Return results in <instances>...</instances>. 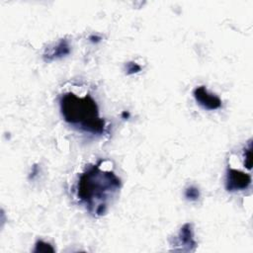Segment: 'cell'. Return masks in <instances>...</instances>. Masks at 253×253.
<instances>
[{"mask_svg": "<svg viewBox=\"0 0 253 253\" xmlns=\"http://www.w3.org/2000/svg\"><path fill=\"white\" fill-rule=\"evenodd\" d=\"M70 52H71V48H70L69 42L66 39H61L55 46L48 48L45 51L43 57L45 61L51 62L67 56L70 54Z\"/></svg>", "mask_w": 253, "mask_h": 253, "instance_id": "obj_6", "label": "cell"}, {"mask_svg": "<svg viewBox=\"0 0 253 253\" xmlns=\"http://www.w3.org/2000/svg\"><path fill=\"white\" fill-rule=\"evenodd\" d=\"M185 198L189 201H197L200 198V191L195 186H190L185 190Z\"/></svg>", "mask_w": 253, "mask_h": 253, "instance_id": "obj_9", "label": "cell"}, {"mask_svg": "<svg viewBox=\"0 0 253 253\" xmlns=\"http://www.w3.org/2000/svg\"><path fill=\"white\" fill-rule=\"evenodd\" d=\"M59 109L63 120L71 127L92 135H103L105 121L99 116V109L90 95L63 93L59 98Z\"/></svg>", "mask_w": 253, "mask_h": 253, "instance_id": "obj_2", "label": "cell"}, {"mask_svg": "<svg viewBox=\"0 0 253 253\" xmlns=\"http://www.w3.org/2000/svg\"><path fill=\"white\" fill-rule=\"evenodd\" d=\"M39 172H40V170H39L38 165H34V166L32 167L31 173H30V175H29V179H34V178L39 174Z\"/></svg>", "mask_w": 253, "mask_h": 253, "instance_id": "obj_11", "label": "cell"}, {"mask_svg": "<svg viewBox=\"0 0 253 253\" xmlns=\"http://www.w3.org/2000/svg\"><path fill=\"white\" fill-rule=\"evenodd\" d=\"M141 70V66L134 61H130L126 64V72L128 75L139 73Z\"/></svg>", "mask_w": 253, "mask_h": 253, "instance_id": "obj_10", "label": "cell"}, {"mask_svg": "<svg viewBox=\"0 0 253 253\" xmlns=\"http://www.w3.org/2000/svg\"><path fill=\"white\" fill-rule=\"evenodd\" d=\"M196 102L206 110L214 111L222 107V100L217 95L210 93L205 86L196 87L193 91Z\"/></svg>", "mask_w": 253, "mask_h": 253, "instance_id": "obj_5", "label": "cell"}, {"mask_svg": "<svg viewBox=\"0 0 253 253\" xmlns=\"http://www.w3.org/2000/svg\"><path fill=\"white\" fill-rule=\"evenodd\" d=\"M174 251H195L197 243L194 239V230L191 224H185L172 243Z\"/></svg>", "mask_w": 253, "mask_h": 253, "instance_id": "obj_4", "label": "cell"}, {"mask_svg": "<svg viewBox=\"0 0 253 253\" xmlns=\"http://www.w3.org/2000/svg\"><path fill=\"white\" fill-rule=\"evenodd\" d=\"M121 188L120 178L111 170L100 166V162L84 171L78 179L76 196L86 206L89 213L103 216L108 202Z\"/></svg>", "mask_w": 253, "mask_h": 253, "instance_id": "obj_1", "label": "cell"}, {"mask_svg": "<svg viewBox=\"0 0 253 253\" xmlns=\"http://www.w3.org/2000/svg\"><path fill=\"white\" fill-rule=\"evenodd\" d=\"M35 253H49L55 252V248L48 242L44 241V240H38L35 244V249H34Z\"/></svg>", "mask_w": 253, "mask_h": 253, "instance_id": "obj_7", "label": "cell"}, {"mask_svg": "<svg viewBox=\"0 0 253 253\" xmlns=\"http://www.w3.org/2000/svg\"><path fill=\"white\" fill-rule=\"evenodd\" d=\"M251 175L229 167L225 176V189L228 192L246 190L251 185Z\"/></svg>", "mask_w": 253, "mask_h": 253, "instance_id": "obj_3", "label": "cell"}, {"mask_svg": "<svg viewBox=\"0 0 253 253\" xmlns=\"http://www.w3.org/2000/svg\"><path fill=\"white\" fill-rule=\"evenodd\" d=\"M252 143H251V140L248 141L247 146L244 148V165L246 166L247 169H251L252 166Z\"/></svg>", "mask_w": 253, "mask_h": 253, "instance_id": "obj_8", "label": "cell"}, {"mask_svg": "<svg viewBox=\"0 0 253 253\" xmlns=\"http://www.w3.org/2000/svg\"><path fill=\"white\" fill-rule=\"evenodd\" d=\"M89 40L92 43H99L101 41V37H99L97 35H92V36L89 37Z\"/></svg>", "mask_w": 253, "mask_h": 253, "instance_id": "obj_12", "label": "cell"}]
</instances>
